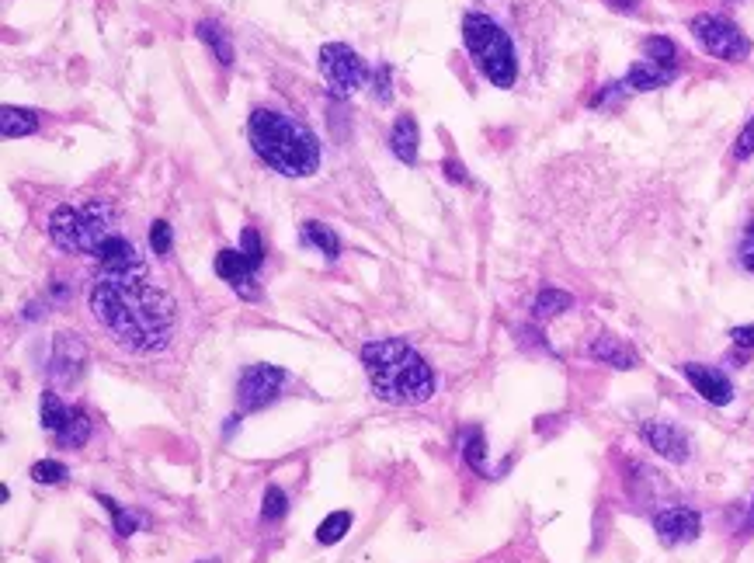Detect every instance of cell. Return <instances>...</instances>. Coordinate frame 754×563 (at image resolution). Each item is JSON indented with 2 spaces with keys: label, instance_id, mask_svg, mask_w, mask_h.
Returning <instances> with one entry per match:
<instances>
[{
  "label": "cell",
  "instance_id": "1",
  "mask_svg": "<svg viewBox=\"0 0 754 563\" xmlns=\"http://www.w3.org/2000/svg\"><path fill=\"white\" fill-rule=\"evenodd\" d=\"M91 313L115 345L133 355L160 352L174 331V299L146 282V272H101L91 289Z\"/></svg>",
  "mask_w": 754,
  "mask_h": 563
},
{
  "label": "cell",
  "instance_id": "2",
  "mask_svg": "<svg viewBox=\"0 0 754 563\" xmlns=\"http://www.w3.org/2000/svg\"><path fill=\"white\" fill-rule=\"evenodd\" d=\"M362 365L379 400L397 407L428 404L435 397V372L407 341L383 338L362 348Z\"/></svg>",
  "mask_w": 754,
  "mask_h": 563
},
{
  "label": "cell",
  "instance_id": "3",
  "mask_svg": "<svg viewBox=\"0 0 754 563\" xmlns=\"http://www.w3.org/2000/svg\"><path fill=\"white\" fill-rule=\"evenodd\" d=\"M251 146L268 167H275L285 178H310L320 167V140L310 126L289 119L272 108H258L247 119Z\"/></svg>",
  "mask_w": 754,
  "mask_h": 563
},
{
  "label": "cell",
  "instance_id": "4",
  "mask_svg": "<svg viewBox=\"0 0 754 563\" xmlns=\"http://www.w3.org/2000/svg\"><path fill=\"white\" fill-rule=\"evenodd\" d=\"M463 42L470 49V60L483 77L494 87H511L518 77V63H515V49H511V39L494 18L487 14L470 11L463 18Z\"/></svg>",
  "mask_w": 754,
  "mask_h": 563
},
{
  "label": "cell",
  "instance_id": "5",
  "mask_svg": "<svg viewBox=\"0 0 754 563\" xmlns=\"http://www.w3.org/2000/svg\"><path fill=\"white\" fill-rule=\"evenodd\" d=\"M115 233L112 206L101 199L84 206H60L49 216V237L56 247L73 254H94Z\"/></svg>",
  "mask_w": 754,
  "mask_h": 563
},
{
  "label": "cell",
  "instance_id": "6",
  "mask_svg": "<svg viewBox=\"0 0 754 563\" xmlns=\"http://www.w3.org/2000/svg\"><path fill=\"white\" fill-rule=\"evenodd\" d=\"M692 35L709 56H716V60L741 63V60H748V53H751L748 35H744L730 18H723V14H695Z\"/></svg>",
  "mask_w": 754,
  "mask_h": 563
},
{
  "label": "cell",
  "instance_id": "7",
  "mask_svg": "<svg viewBox=\"0 0 754 563\" xmlns=\"http://www.w3.org/2000/svg\"><path fill=\"white\" fill-rule=\"evenodd\" d=\"M320 73H324L327 91L334 98H351L369 80L365 60L351 46H344V42H331V46L320 49Z\"/></svg>",
  "mask_w": 754,
  "mask_h": 563
},
{
  "label": "cell",
  "instance_id": "8",
  "mask_svg": "<svg viewBox=\"0 0 754 563\" xmlns=\"http://www.w3.org/2000/svg\"><path fill=\"white\" fill-rule=\"evenodd\" d=\"M285 383V372L275 369V365H251V369L240 376V407L244 411H261L278 397Z\"/></svg>",
  "mask_w": 754,
  "mask_h": 563
},
{
  "label": "cell",
  "instance_id": "9",
  "mask_svg": "<svg viewBox=\"0 0 754 563\" xmlns=\"http://www.w3.org/2000/svg\"><path fill=\"white\" fill-rule=\"evenodd\" d=\"M682 372H685L688 383L695 386V393H699L702 400H709V404L727 407L730 400H734V383H730L720 369H713V365L688 362V365H682Z\"/></svg>",
  "mask_w": 754,
  "mask_h": 563
},
{
  "label": "cell",
  "instance_id": "10",
  "mask_svg": "<svg viewBox=\"0 0 754 563\" xmlns=\"http://www.w3.org/2000/svg\"><path fill=\"white\" fill-rule=\"evenodd\" d=\"M87 365V345L77 334H56L53 341V358H49V372L60 383H73Z\"/></svg>",
  "mask_w": 754,
  "mask_h": 563
},
{
  "label": "cell",
  "instance_id": "11",
  "mask_svg": "<svg viewBox=\"0 0 754 563\" xmlns=\"http://www.w3.org/2000/svg\"><path fill=\"white\" fill-rule=\"evenodd\" d=\"M91 258L101 261V272H115V275L146 272L143 258H139V251H136V244H133V240L122 237V233H112V237H108L105 244H101L98 251L91 254Z\"/></svg>",
  "mask_w": 754,
  "mask_h": 563
},
{
  "label": "cell",
  "instance_id": "12",
  "mask_svg": "<svg viewBox=\"0 0 754 563\" xmlns=\"http://www.w3.org/2000/svg\"><path fill=\"white\" fill-rule=\"evenodd\" d=\"M643 438H647L650 449H654L657 456L668 459V463H685L688 459V438L682 428H675V424L647 421L643 424Z\"/></svg>",
  "mask_w": 754,
  "mask_h": 563
},
{
  "label": "cell",
  "instance_id": "13",
  "mask_svg": "<svg viewBox=\"0 0 754 563\" xmlns=\"http://www.w3.org/2000/svg\"><path fill=\"white\" fill-rule=\"evenodd\" d=\"M654 529L664 543H692L702 529V518L692 508H668L661 515H654Z\"/></svg>",
  "mask_w": 754,
  "mask_h": 563
},
{
  "label": "cell",
  "instance_id": "14",
  "mask_svg": "<svg viewBox=\"0 0 754 563\" xmlns=\"http://www.w3.org/2000/svg\"><path fill=\"white\" fill-rule=\"evenodd\" d=\"M390 150H393V157H397L400 164H417V150H421V129H417L414 115H400V119L393 122Z\"/></svg>",
  "mask_w": 754,
  "mask_h": 563
},
{
  "label": "cell",
  "instance_id": "15",
  "mask_svg": "<svg viewBox=\"0 0 754 563\" xmlns=\"http://www.w3.org/2000/svg\"><path fill=\"white\" fill-rule=\"evenodd\" d=\"M675 80V67H661V63H636V67H629L626 80L622 84L629 87V91H657V87L671 84Z\"/></svg>",
  "mask_w": 754,
  "mask_h": 563
},
{
  "label": "cell",
  "instance_id": "16",
  "mask_svg": "<svg viewBox=\"0 0 754 563\" xmlns=\"http://www.w3.org/2000/svg\"><path fill=\"white\" fill-rule=\"evenodd\" d=\"M591 358L612 365V369H636V352H633V348L622 345L619 338H609V334L595 338V345H591Z\"/></svg>",
  "mask_w": 754,
  "mask_h": 563
},
{
  "label": "cell",
  "instance_id": "17",
  "mask_svg": "<svg viewBox=\"0 0 754 563\" xmlns=\"http://www.w3.org/2000/svg\"><path fill=\"white\" fill-rule=\"evenodd\" d=\"M299 237H303V244L306 247H317L320 254H324L327 261H334L341 254V240H338V233L331 230V226H324V223H317V219H306L303 223V230H299Z\"/></svg>",
  "mask_w": 754,
  "mask_h": 563
},
{
  "label": "cell",
  "instance_id": "18",
  "mask_svg": "<svg viewBox=\"0 0 754 563\" xmlns=\"http://www.w3.org/2000/svg\"><path fill=\"white\" fill-rule=\"evenodd\" d=\"M195 35L206 42V46L212 49V56H216L223 67H230V63H233V42H230V35L223 32L219 21H199V25H195Z\"/></svg>",
  "mask_w": 754,
  "mask_h": 563
},
{
  "label": "cell",
  "instance_id": "19",
  "mask_svg": "<svg viewBox=\"0 0 754 563\" xmlns=\"http://www.w3.org/2000/svg\"><path fill=\"white\" fill-rule=\"evenodd\" d=\"M0 129H4L7 140H21V136H32L35 129H39V119H35V112H28V108L4 105L0 108Z\"/></svg>",
  "mask_w": 754,
  "mask_h": 563
},
{
  "label": "cell",
  "instance_id": "20",
  "mask_svg": "<svg viewBox=\"0 0 754 563\" xmlns=\"http://www.w3.org/2000/svg\"><path fill=\"white\" fill-rule=\"evenodd\" d=\"M56 438H60L63 449H80V445H87V438H91V421H87V414L70 411L67 424L56 431Z\"/></svg>",
  "mask_w": 754,
  "mask_h": 563
},
{
  "label": "cell",
  "instance_id": "21",
  "mask_svg": "<svg viewBox=\"0 0 754 563\" xmlns=\"http://www.w3.org/2000/svg\"><path fill=\"white\" fill-rule=\"evenodd\" d=\"M643 60L650 63H661V67H675L678 60V49L671 39H664V35H650V39H643Z\"/></svg>",
  "mask_w": 754,
  "mask_h": 563
},
{
  "label": "cell",
  "instance_id": "22",
  "mask_svg": "<svg viewBox=\"0 0 754 563\" xmlns=\"http://www.w3.org/2000/svg\"><path fill=\"white\" fill-rule=\"evenodd\" d=\"M570 303L574 299L567 296V292H560V289H546V292H539V299H536V320H549V317H560L563 310H570Z\"/></svg>",
  "mask_w": 754,
  "mask_h": 563
},
{
  "label": "cell",
  "instance_id": "23",
  "mask_svg": "<svg viewBox=\"0 0 754 563\" xmlns=\"http://www.w3.org/2000/svg\"><path fill=\"white\" fill-rule=\"evenodd\" d=\"M348 529H351V515H348V511H334V515H327L324 522H320L317 539L324 546H334V543H341L344 532H348Z\"/></svg>",
  "mask_w": 754,
  "mask_h": 563
},
{
  "label": "cell",
  "instance_id": "24",
  "mask_svg": "<svg viewBox=\"0 0 754 563\" xmlns=\"http://www.w3.org/2000/svg\"><path fill=\"white\" fill-rule=\"evenodd\" d=\"M39 414H42V424H46L49 431H60L63 424H67V418H70L67 404H63V400L56 397V393H42Z\"/></svg>",
  "mask_w": 754,
  "mask_h": 563
},
{
  "label": "cell",
  "instance_id": "25",
  "mask_svg": "<svg viewBox=\"0 0 754 563\" xmlns=\"http://www.w3.org/2000/svg\"><path fill=\"white\" fill-rule=\"evenodd\" d=\"M285 511H289V497H285L282 487L272 484V487L265 491V504H261V518H265V522H278V518H282Z\"/></svg>",
  "mask_w": 754,
  "mask_h": 563
},
{
  "label": "cell",
  "instance_id": "26",
  "mask_svg": "<svg viewBox=\"0 0 754 563\" xmlns=\"http://www.w3.org/2000/svg\"><path fill=\"white\" fill-rule=\"evenodd\" d=\"M63 477H67V466L56 463V459H42V463L32 466L35 484H63Z\"/></svg>",
  "mask_w": 754,
  "mask_h": 563
},
{
  "label": "cell",
  "instance_id": "27",
  "mask_svg": "<svg viewBox=\"0 0 754 563\" xmlns=\"http://www.w3.org/2000/svg\"><path fill=\"white\" fill-rule=\"evenodd\" d=\"M98 501L105 504L108 511H112L115 532H119V536H133V532H136V518H133V515H126V511H122V504H119V501H112V497L98 494Z\"/></svg>",
  "mask_w": 754,
  "mask_h": 563
},
{
  "label": "cell",
  "instance_id": "28",
  "mask_svg": "<svg viewBox=\"0 0 754 563\" xmlns=\"http://www.w3.org/2000/svg\"><path fill=\"white\" fill-rule=\"evenodd\" d=\"M463 456H466V463H470L473 470L483 473V431H480V428H470V431H466Z\"/></svg>",
  "mask_w": 754,
  "mask_h": 563
},
{
  "label": "cell",
  "instance_id": "29",
  "mask_svg": "<svg viewBox=\"0 0 754 563\" xmlns=\"http://www.w3.org/2000/svg\"><path fill=\"white\" fill-rule=\"evenodd\" d=\"M150 247L157 254H171L174 247V233H171V223H164V219H157V223L150 226Z\"/></svg>",
  "mask_w": 754,
  "mask_h": 563
},
{
  "label": "cell",
  "instance_id": "30",
  "mask_svg": "<svg viewBox=\"0 0 754 563\" xmlns=\"http://www.w3.org/2000/svg\"><path fill=\"white\" fill-rule=\"evenodd\" d=\"M240 251H244V258L251 261V268H261V237H258V230L254 226H247L244 230V237H240Z\"/></svg>",
  "mask_w": 754,
  "mask_h": 563
},
{
  "label": "cell",
  "instance_id": "31",
  "mask_svg": "<svg viewBox=\"0 0 754 563\" xmlns=\"http://www.w3.org/2000/svg\"><path fill=\"white\" fill-rule=\"evenodd\" d=\"M751 153H754V115H751V122L741 129V136H737V143H734V157L737 160H748Z\"/></svg>",
  "mask_w": 754,
  "mask_h": 563
},
{
  "label": "cell",
  "instance_id": "32",
  "mask_svg": "<svg viewBox=\"0 0 754 563\" xmlns=\"http://www.w3.org/2000/svg\"><path fill=\"white\" fill-rule=\"evenodd\" d=\"M737 258H741V268L754 272V223L748 226V230H744L741 247H737Z\"/></svg>",
  "mask_w": 754,
  "mask_h": 563
},
{
  "label": "cell",
  "instance_id": "33",
  "mask_svg": "<svg viewBox=\"0 0 754 563\" xmlns=\"http://www.w3.org/2000/svg\"><path fill=\"white\" fill-rule=\"evenodd\" d=\"M376 94H379V101H383V105L393 98V91H390V67H383V70L376 73Z\"/></svg>",
  "mask_w": 754,
  "mask_h": 563
},
{
  "label": "cell",
  "instance_id": "34",
  "mask_svg": "<svg viewBox=\"0 0 754 563\" xmlns=\"http://www.w3.org/2000/svg\"><path fill=\"white\" fill-rule=\"evenodd\" d=\"M730 338H734L737 348H754V324H748V327H734V331H730Z\"/></svg>",
  "mask_w": 754,
  "mask_h": 563
},
{
  "label": "cell",
  "instance_id": "35",
  "mask_svg": "<svg viewBox=\"0 0 754 563\" xmlns=\"http://www.w3.org/2000/svg\"><path fill=\"white\" fill-rule=\"evenodd\" d=\"M445 174H449V181H463V185H466V181H470V174H466V167L463 164H456V160H445Z\"/></svg>",
  "mask_w": 754,
  "mask_h": 563
},
{
  "label": "cell",
  "instance_id": "36",
  "mask_svg": "<svg viewBox=\"0 0 754 563\" xmlns=\"http://www.w3.org/2000/svg\"><path fill=\"white\" fill-rule=\"evenodd\" d=\"M605 4H609L612 11H622V14H633V11H640V0H605Z\"/></svg>",
  "mask_w": 754,
  "mask_h": 563
},
{
  "label": "cell",
  "instance_id": "37",
  "mask_svg": "<svg viewBox=\"0 0 754 563\" xmlns=\"http://www.w3.org/2000/svg\"><path fill=\"white\" fill-rule=\"evenodd\" d=\"M199 563H219V560H216V557H212V560H199Z\"/></svg>",
  "mask_w": 754,
  "mask_h": 563
},
{
  "label": "cell",
  "instance_id": "38",
  "mask_svg": "<svg viewBox=\"0 0 754 563\" xmlns=\"http://www.w3.org/2000/svg\"><path fill=\"white\" fill-rule=\"evenodd\" d=\"M751 515H754V504H751Z\"/></svg>",
  "mask_w": 754,
  "mask_h": 563
}]
</instances>
